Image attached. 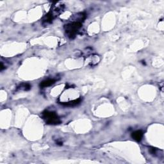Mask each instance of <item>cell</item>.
Listing matches in <instances>:
<instances>
[{
  "instance_id": "6da1fadb",
  "label": "cell",
  "mask_w": 164,
  "mask_h": 164,
  "mask_svg": "<svg viewBox=\"0 0 164 164\" xmlns=\"http://www.w3.org/2000/svg\"><path fill=\"white\" fill-rule=\"evenodd\" d=\"M81 26L82 24L81 22L76 21L65 24L64 26V28H65V32L67 35H68V37L70 38H74L75 37L78 30L79 28H81Z\"/></svg>"
},
{
  "instance_id": "7a4b0ae2",
  "label": "cell",
  "mask_w": 164,
  "mask_h": 164,
  "mask_svg": "<svg viewBox=\"0 0 164 164\" xmlns=\"http://www.w3.org/2000/svg\"><path fill=\"white\" fill-rule=\"evenodd\" d=\"M42 118L48 124L56 125L61 122L57 114L53 112L44 111L42 113Z\"/></svg>"
},
{
  "instance_id": "3957f363",
  "label": "cell",
  "mask_w": 164,
  "mask_h": 164,
  "mask_svg": "<svg viewBox=\"0 0 164 164\" xmlns=\"http://www.w3.org/2000/svg\"><path fill=\"white\" fill-rule=\"evenodd\" d=\"M81 98H79V99L73 100V101H70L68 102H61V104H62L63 106H65L73 107V106H76V105L79 104L81 102Z\"/></svg>"
},
{
  "instance_id": "277c9868",
  "label": "cell",
  "mask_w": 164,
  "mask_h": 164,
  "mask_svg": "<svg viewBox=\"0 0 164 164\" xmlns=\"http://www.w3.org/2000/svg\"><path fill=\"white\" fill-rule=\"evenodd\" d=\"M143 137V132L141 130H137L133 132L132 134V137L137 142H140L142 140Z\"/></svg>"
},
{
  "instance_id": "5b68a950",
  "label": "cell",
  "mask_w": 164,
  "mask_h": 164,
  "mask_svg": "<svg viewBox=\"0 0 164 164\" xmlns=\"http://www.w3.org/2000/svg\"><path fill=\"white\" fill-rule=\"evenodd\" d=\"M55 81H56L55 79H46V80H44V81L41 82L40 84V87H42V88L50 87V86L52 85L55 83Z\"/></svg>"
},
{
  "instance_id": "8992f818",
  "label": "cell",
  "mask_w": 164,
  "mask_h": 164,
  "mask_svg": "<svg viewBox=\"0 0 164 164\" xmlns=\"http://www.w3.org/2000/svg\"><path fill=\"white\" fill-rule=\"evenodd\" d=\"M53 17L54 16H53V13L51 12V11L50 12L45 15L44 17L43 22L51 23V22H52V20L53 19Z\"/></svg>"
},
{
  "instance_id": "52a82bcc",
  "label": "cell",
  "mask_w": 164,
  "mask_h": 164,
  "mask_svg": "<svg viewBox=\"0 0 164 164\" xmlns=\"http://www.w3.org/2000/svg\"><path fill=\"white\" fill-rule=\"evenodd\" d=\"M3 69H4V66H3V63H1V69H0V70L2 71Z\"/></svg>"
}]
</instances>
